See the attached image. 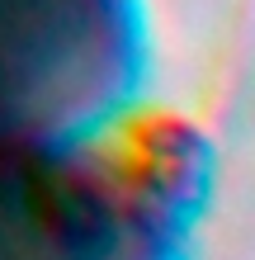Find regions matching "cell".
I'll return each mask as SVG.
<instances>
[{
	"label": "cell",
	"mask_w": 255,
	"mask_h": 260,
	"mask_svg": "<svg viewBox=\"0 0 255 260\" xmlns=\"http://www.w3.org/2000/svg\"><path fill=\"white\" fill-rule=\"evenodd\" d=\"M175 213L170 147L137 161L43 151L0 166V260H166Z\"/></svg>",
	"instance_id": "obj_1"
},
{
	"label": "cell",
	"mask_w": 255,
	"mask_h": 260,
	"mask_svg": "<svg viewBox=\"0 0 255 260\" xmlns=\"http://www.w3.org/2000/svg\"><path fill=\"white\" fill-rule=\"evenodd\" d=\"M128 0H0V166L62 151L132 76Z\"/></svg>",
	"instance_id": "obj_2"
}]
</instances>
